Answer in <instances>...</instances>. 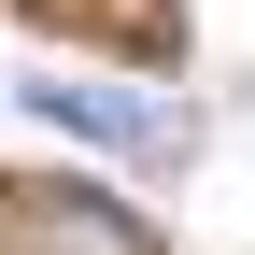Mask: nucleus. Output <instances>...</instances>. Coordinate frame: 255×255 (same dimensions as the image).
<instances>
[{"instance_id":"nucleus-1","label":"nucleus","mask_w":255,"mask_h":255,"mask_svg":"<svg viewBox=\"0 0 255 255\" xmlns=\"http://www.w3.org/2000/svg\"><path fill=\"white\" fill-rule=\"evenodd\" d=\"M0 255H156V227L100 184H14L0 199Z\"/></svg>"},{"instance_id":"nucleus-2","label":"nucleus","mask_w":255,"mask_h":255,"mask_svg":"<svg viewBox=\"0 0 255 255\" xmlns=\"http://www.w3.org/2000/svg\"><path fill=\"white\" fill-rule=\"evenodd\" d=\"M28 114H43V128H71V142H128V156L199 142V114H184V100H128V85H28Z\"/></svg>"}]
</instances>
